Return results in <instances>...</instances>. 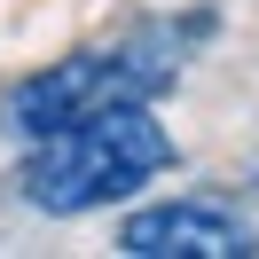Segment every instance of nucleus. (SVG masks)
<instances>
[{
    "label": "nucleus",
    "mask_w": 259,
    "mask_h": 259,
    "mask_svg": "<svg viewBox=\"0 0 259 259\" xmlns=\"http://www.w3.org/2000/svg\"><path fill=\"white\" fill-rule=\"evenodd\" d=\"M212 32H220V16H212V8H189V16H149V24H134V32L102 39V48H79V55H63V63L32 71L24 87H8L0 134L39 142V134L71 126V118H87V110H110V102H157Z\"/></svg>",
    "instance_id": "1"
},
{
    "label": "nucleus",
    "mask_w": 259,
    "mask_h": 259,
    "mask_svg": "<svg viewBox=\"0 0 259 259\" xmlns=\"http://www.w3.org/2000/svg\"><path fill=\"white\" fill-rule=\"evenodd\" d=\"M173 157L181 149H173V134H165V118L149 102H110V110H87L71 126L24 142L16 189L48 220H79V212L142 196L157 173H173Z\"/></svg>",
    "instance_id": "2"
},
{
    "label": "nucleus",
    "mask_w": 259,
    "mask_h": 259,
    "mask_svg": "<svg viewBox=\"0 0 259 259\" xmlns=\"http://www.w3.org/2000/svg\"><path fill=\"white\" fill-rule=\"evenodd\" d=\"M118 251L126 259H243L259 251L251 228L228 204H204V196H173V204H149L118 228Z\"/></svg>",
    "instance_id": "3"
}]
</instances>
